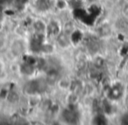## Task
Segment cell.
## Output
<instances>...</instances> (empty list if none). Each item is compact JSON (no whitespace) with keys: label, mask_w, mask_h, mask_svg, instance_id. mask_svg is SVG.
<instances>
[{"label":"cell","mask_w":128,"mask_h":125,"mask_svg":"<svg viewBox=\"0 0 128 125\" xmlns=\"http://www.w3.org/2000/svg\"><path fill=\"white\" fill-rule=\"evenodd\" d=\"M121 123H124V124H128V113L122 115L121 116Z\"/></svg>","instance_id":"2"},{"label":"cell","mask_w":128,"mask_h":125,"mask_svg":"<svg viewBox=\"0 0 128 125\" xmlns=\"http://www.w3.org/2000/svg\"><path fill=\"white\" fill-rule=\"evenodd\" d=\"M122 12L124 14V16L126 18H128V2L123 5V9H122Z\"/></svg>","instance_id":"1"}]
</instances>
